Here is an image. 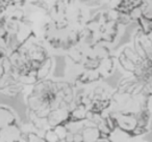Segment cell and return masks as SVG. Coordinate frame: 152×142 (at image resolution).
I'll use <instances>...</instances> for the list:
<instances>
[{
  "mask_svg": "<svg viewBox=\"0 0 152 142\" xmlns=\"http://www.w3.org/2000/svg\"><path fill=\"white\" fill-rule=\"evenodd\" d=\"M110 116L113 118L116 128L128 134L132 137L133 132L137 128V112H122V111H110Z\"/></svg>",
  "mask_w": 152,
  "mask_h": 142,
  "instance_id": "1",
  "label": "cell"
},
{
  "mask_svg": "<svg viewBox=\"0 0 152 142\" xmlns=\"http://www.w3.org/2000/svg\"><path fill=\"white\" fill-rule=\"evenodd\" d=\"M70 110L68 108H58L52 110L46 118L48 128H54L61 125H67L69 122Z\"/></svg>",
  "mask_w": 152,
  "mask_h": 142,
  "instance_id": "2",
  "label": "cell"
},
{
  "mask_svg": "<svg viewBox=\"0 0 152 142\" xmlns=\"http://www.w3.org/2000/svg\"><path fill=\"white\" fill-rule=\"evenodd\" d=\"M18 123L17 115L11 108L0 105V129Z\"/></svg>",
  "mask_w": 152,
  "mask_h": 142,
  "instance_id": "3",
  "label": "cell"
},
{
  "mask_svg": "<svg viewBox=\"0 0 152 142\" xmlns=\"http://www.w3.org/2000/svg\"><path fill=\"white\" fill-rule=\"evenodd\" d=\"M88 114H89L88 107L83 104L77 103L76 106L70 110L69 122H77V121L85 120V119H87Z\"/></svg>",
  "mask_w": 152,
  "mask_h": 142,
  "instance_id": "4",
  "label": "cell"
},
{
  "mask_svg": "<svg viewBox=\"0 0 152 142\" xmlns=\"http://www.w3.org/2000/svg\"><path fill=\"white\" fill-rule=\"evenodd\" d=\"M130 138L131 137L127 133H125V132L121 131L120 129L116 128V129L113 130L110 133L107 139L110 142H127Z\"/></svg>",
  "mask_w": 152,
  "mask_h": 142,
  "instance_id": "5",
  "label": "cell"
},
{
  "mask_svg": "<svg viewBox=\"0 0 152 142\" xmlns=\"http://www.w3.org/2000/svg\"><path fill=\"white\" fill-rule=\"evenodd\" d=\"M26 136V141L27 142H45L44 139H43L42 135L38 133H28V134H25Z\"/></svg>",
  "mask_w": 152,
  "mask_h": 142,
  "instance_id": "6",
  "label": "cell"
},
{
  "mask_svg": "<svg viewBox=\"0 0 152 142\" xmlns=\"http://www.w3.org/2000/svg\"><path fill=\"white\" fill-rule=\"evenodd\" d=\"M96 142H110V141L107 139V138H101V139H99L98 141H96Z\"/></svg>",
  "mask_w": 152,
  "mask_h": 142,
  "instance_id": "7",
  "label": "cell"
}]
</instances>
